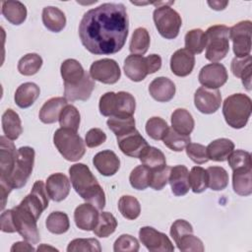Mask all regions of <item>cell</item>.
Instances as JSON below:
<instances>
[{
	"label": "cell",
	"instance_id": "obj_1",
	"mask_svg": "<svg viewBox=\"0 0 252 252\" xmlns=\"http://www.w3.org/2000/svg\"><path fill=\"white\" fill-rule=\"evenodd\" d=\"M129 20L122 3H103L86 12L79 25V36L87 50L96 55L117 53L124 46Z\"/></svg>",
	"mask_w": 252,
	"mask_h": 252
},
{
	"label": "cell",
	"instance_id": "obj_2",
	"mask_svg": "<svg viewBox=\"0 0 252 252\" xmlns=\"http://www.w3.org/2000/svg\"><path fill=\"white\" fill-rule=\"evenodd\" d=\"M70 180L75 191L98 210L105 206V194L90 168L84 163H75L69 168Z\"/></svg>",
	"mask_w": 252,
	"mask_h": 252
},
{
	"label": "cell",
	"instance_id": "obj_3",
	"mask_svg": "<svg viewBox=\"0 0 252 252\" xmlns=\"http://www.w3.org/2000/svg\"><path fill=\"white\" fill-rule=\"evenodd\" d=\"M34 163V150L31 147H21L18 149L16 162L13 171L6 181L0 182L1 189V209L6 206L7 198L13 189L24 187L32 174Z\"/></svg>",
	"mask_w": 252,
	"mask_h": 252
},
{
	"label": "cell",
	"instance_id": "obj_4",
	"mask_svg": "<svg viewBox=\"0 0 252 252\" xmlns=\"http://www.w3.org/2000/svg\"><path fill=\"white\" fill-rule=\"evenodd\" d=\"M251 110V98L244 94H233L227 96L222 104L224 120L234 129H241L247 124Z\"/></svg>",
	"mask_w": 252,
	"mask_h": 252
},
{
	"label": "cell",
	"instance_id": "obj_5",
	"mask_svg": "<svg viewBox=\"0 0 252 252\" xmlns=\"http://www.w3.org/2000/svg\"><path fill=\"white\" fill-rule=\"evenodd\" d=\"M98 107L103 116H133L136 101L130 93L107 92L100 96Z\"/></svg>",
	"mask_w": 252,
	"mask_h": 252
},
{
	"label": "cell",
	"instance_id": "obj_6",
	"mask_svg": "<svg viewBox=\"0 0 252 252\" xmlns=\"http://www.w3.org/2000/svg\"><path fill=\"white\" fill-rule=\"evenodd\" d=\"M53 143L62 157L70 161L79 160L86 153L85 142L77 132L70 129H57L53 136Z\"/></svg>",
	"mask_w": 252,
	"mask_h": 252
},
{
	"label": "cell",
	"instance_id": "obj_7",
	"mask_svg": "<svg viewBox=\"0 0 252 252\" xmlns=\"http://www.w3.org/2000/svg\"><path fill=\"white\" fill-rule=\"evenodd\" d=\"M206 58L212 62L223 59L229 51V28L215 25L206 31Z\"/></svg>",
	"mask_w": 252,
	"mask_h": 252
},
{
	"label": "cell",
	"instance_id": "obj_8",
	"mask_svg": "<svg viewBox=\"0 0 252 252\" xmlns=\"http://www.w3.org/2000/svg\"><path fill=\"white\" fill-rule=\"evenodd\" d=\"M13 220L16 231L27 241L36 244L40 240L36 221L38 218L34 213L21 202L18 206L12 209Z\"/></svg>",
	"mask_w": 252,
	"mask_h": 252
},
{
	"label": "cell",
	"instance_id": "obj_9",
	"mask_svg": "<svg viewBox=\"0 0 252 252\" xmlns=\"http://www.w3.org/2000/svg\"><path fill=\"white\" fill-rule=\"evenodd\" d=\"M156 28L159 34L166 39L175 38L182 25L180 15L169 6H158L153 14Z\"/></svg>",
	"mask_w": 252,
	"mask_h": 252
},
{
	"label": "cell",
	"instance_id": "obj_10",
	"mask_svg": "<svg viewBox=\"0 0 252 252\" xmlns=\"http://www.w3.org/2000/svg\"><path fill=\"white\" fill-rule=\"evenodd\" d=\"M251 21H241L229 28V38L233 42L235 57L242 58L250 55L251 51Z\"/></svg>",
	"mask_w": 252,
	"mask_h": 252
},
{
	"label": "cell",
	"instance_id": "obj_11",
	"mask_svg": "<svg viewBox=\"0 0 252 252\" xmlns=\"http://www.w3.org/2000/svg\"><path fill=\"white\" fill-rule=\"evenodd\" d=\"M142 244L151 252H172L174 246L165 233L158 231L152 226H143L139 230Z\"/></svg>",
	"mask_w": 252,
	"mask_h": 252
},
{
	"label": "cell",
	"instance_id": "obj_12",
	"mask_svg": "<svg viewBox=\"0 0 252 252\" xmlns=\"http://www.w3.org/2000/svg\"><path fill=\"white\" fill-rule=\"evenodd\" d=\"M92 79L103 84H115L121 76L118 63L110 58H103L94 61L90 68Z\"/></svg>",
	"mask_w": 252,
	"mask_h": 252
},
{
	"label": "cell",
	"instance_id": "obj_13",
	"mask_svg": "<svg viewBox=\"0 0 252 252\" xmlns=\"http://www.w3.org/2000/svg\"><path fill=\"white\" fill-rule=\"evenodd\" d=\"M196 108L204 114L215 113L220 106L221 94L218 89L200 87L194 94Z\"/></svg>",
	"mask_w": 252,
	"mask_h": 252
},
{
	"label": "cell",
	"instance_id": "obj_14",
	"mask_svg": "<svg viewBox=\"0 0 252 252\" xmlns=\"http://www.w3.org/2000/svg\"><path fill=\"white\" fill-rule=\"evenodd\" d=\"M199 82L203 87L210 89H219L222 87L227 79L226 68L220 63H210L205 65L199 73Z\"/></svg>",
	"mask_w": 252,
	"mask_h": 252
},
{
	"label": "cell",
	"instance_id": "obj_15",
	"mask_svg": "<svg viewBox=\"0 0 252 252\" xmlns=\"http://www.w3.org/2000/svg\"><path fill=\"white\" fill-rule=\"evenodd\" d=\"M18 150L12 140L5 136L0 137V182L6 181L11 175Z\"/></svg>",
	"mask_w": 252,
	"mask_h": 252
},
{
	"label": "cell",
	"instance_id": "obj_16",
	"mask_svg": "<svg viewBox=\"0 0 252 252\" xmlns=\"http://www.w3.org/2000/svg\"><path fill=\"white\" fill-rule=\"evenodd\" d=\"M22 202L27 205L34 215L39 219L41 213L48 207L49 196L47 194L43 181L37 180L34 182L32 189L29 195H27Z\"/></svg>",
	"mask_w": 252,
	"mask_h": 252
},
{
	"label": "cell",
	"instance_id": "obj_17",
	"mask_svg": "<svg viewBox=\"0 0 252 252\" xmlns=\"http://www.w3.org/2000/svg\"><path fill=\"white\" fill-rule=\"evenodd\" d=\"M45 188L49 198L52 201L60 202L69 195L71 188L70 180L63 173H53L47 177Z\"/></svg>",
	"mask_w": 252,
	"mask_h": 252
},
{
	"label": "cell",
	"instance_id": "obj_18",
	"mask_svg": "<svg viewBox=\"0 0 252 252\" xmlns=\"http://www.w3.org/2000/svg\"><path fill=\"white\" fill-rule=\"evenodd\" d=\"M94 82L90 74L86 72L84 78L75 85H64V97L68 101L87 100L90 98L94 89Z\"/></svg>",
	"mask_w": 252,
	"mask_h": 252
},
{
	"label": "cell",
	"instance_id": "obj_19",
	"mask_svg": "<svg viewBox=\"0 0 252 252\" xmlns=\"http://www.w3.org/2000/svg\"><path fill=\"white\" fill-rule=\"evenodd\" d=\"M117 144L121 152L131 158H139L142 151L149 146L138 130H134L126 135L117 138Z\"/></svg>",
	"mask_w": 252,
	"mask_h": 252
},
{
	"label": "cell",
	"instance_id": "obj_20",
	"mask_svg": "<svg viewBox=\"0 0 252 252\" xmlns=\"http://www.w3.org/2000/svg\"><path fill=\"white\" fill-rule=\"evenodd\" d=\"M123 69L125 75L134 82H141L150 74L148 59L141 55L131 54L126 57Z\"/></svg>",
	"mask_w": 252,
	"mask_h": 252
},
{
	"label": "cell",
	"instance_id": "obj_21",
	"mask_svg": "<svg viewBox=\"0 0 252 252\" xmlns=\"http://www.w3.org/2000/svg\"><path fill=\"white\" fill-rule=\"evenodd\" d=\"M98 209L91 203H84L79 205L74 212V220L82 230H93L98 220Z\"/></svg>",
	"mask_w": 252,
	"mask_h": 252
},
{
	"label": "cell",
	"instance_id": "obj_22",
	"mask_svg": "<svg viewBox=\"0 0 252 252\" xmlns=\"http://www.w3.org/2000/svg\"><path fill=\"white\" fill-rule=\"evenodd\" d=\"M194 65L195 57L186 48L176 50L170 57V69L178 77H186L191 74Z\"/></svg>",
	"mask_w": 252,
	"mask_h": 252
},
{
	"label": "cell",
	"instance_id": "obj_23",
	"mask_svg": "<svg viewBox=\"0 0 252 252\" xmlns=\"http://www.w3.org/2000/svg\"><path fill=\"white\" fill-rule=\"evenodd\" d=\"M93 163L97 171L103 176L114 175L120 167L119 158L110 150L97 153L93 158Z\"/></svg>",
	"mask_w": 252,
	"mask_h": 252
},
{
	"label": "cell",
	"instance_id": "obj_24",
	"mask_svg": "<svg viewBox=\"0 0 252 252\" xmlns=\"http://www.w3.org/2000/svg\"><path fill=\"white\" fill-rule=\"evenodd\" d=\"M149 93L157 101L167 102L175 94V85L168 78L158 77L150 83Z\"/></svg>",
	"mask_w": 252,
	"mask_h": 252
},
{
	"label": "cell",
	"instance_id": "obj_25",
	"mask_svg": "<svg viewBox=\"0 0 252 252\" xmlns=\"http://www.w3.org/2000/svg\"><path fill=\"white\" fill-rule=\"evenodd\" d=\"M189 170L185 165H175L170 168L168 182L175 196H184L190 189Z\"/></svg>",
	"mask_w": 252,
	"mask_h": 252
},
{
	"label": "cell",
	"instance_id": "obj_26",
	"mask_svg": "<svg viewBox=\"0 0 252 252\" xmlns=\"http://www.w3.org/2000/svg\"><path fill=\"white\" fill-rule=\"evenodd\" d=\"M67 99L65 97H52L44 102L39 110V119L42 123L51 124L59 119L62 109L67 105Z\"/></svg>",
	"mask_w": 252,
	"mask_h": 252
},
{
	"label": "cell",
	"instance_id": "obj_27",
	"mask_svg": "<svg viewBox=\"0 0 252 252\" xmlns=\"http://www.w3.org/2000/svg\"><path fill=\"white\" fill-rule=\"evenodd\" d=\"M232 186L236 194L249 196L252 193V166L232 170Z\"/></svg>",
	"mask_w": 252,
	"mask_h": 252
},
{
	"label": "cell",
	"instance_id": "obj_28",
	"mask_svg": "<svg viewBox=\"0 0 252 252\" xmlns=\"http://www.w3.org/2000/svg\"><path fill=\"white\" fill-rule=\"evenodd\" d=\"M207 148L208 158L215 161H225L234 150V144L226 138H220L211 142Z\"/></svg>",
	"mask_w": 252,
	"mask_h": 252
},
{
	"label": "cell",
	"instance_id": "obj_29",
	"mask_svg": "<svg viewBox=\"0 0 252 252\" xmlns=\"http://www.w3.org/2000/svg\"><path fill=\"white\" fill-rule=\"evenodd\" d=\"M40 94L39 87L34 83H24L18 87L15 93V102L21 108H27L33 104Z\"/></svg>",
	"mask_w": 252,
	"mask_h": 252
},
{
	"label": "cell",
	"instance_id": "obj_30",
	"mask_svg": "<svg viewBox=\"0 0 252 252\" xmlns=\"http://www.w3.org/2000/svg\"><path fill=\"white\" fill-rule=\"evenodd\" d=\"M42 23L50 32H59L66 26V17L57 7L47 6L42 10Z\"/></svg>",
	"mask_w": 252,
	"mask_h": 252
},
{
	"label": "cell",
	"instance_id": "obj_31",
	"mask_svg": "<svg viewBox=\"0 0 252 252\" xmlns=\"http://www.w3.org/2000/svg\"><path fill=\"white\" fill-rule=\"evenodd\" d=\"M60 72L64 85H75L79 83L86 74L83 66L76 59H66L63 61Z\"/></svg>",
	"mask_w": 252,
	"mask_h": 252
},
{
	"label": "cell",
	"instance_id": "obj_32",
	"mask_svg": "<svg viewBox=\"0 0 252 252\" xmlns=\"http://www.w3.org/2000/svg\"><path fill=\"white\" fill-rule=\"evenodd\" d=\"M2 129L5 137L12 141L18 139L23 132L21 118L19 114L11 108L6 109L2 115Z\"/></svg>",
	"mask_w": 252,
	"mask_h": 252
},
{
	"label": "cell",
	"instance_id": "obj_33",
	"mask_svg": "<svg viewBox=\"0 0 252 252\" xmlns=\"http://www.w3.org/2000/svg\"><path fill=\"white\" fill-rule=\"evenodd\" d=\"M251 63H252V57L251 55H248L242 58L234 57L231 61V66H230L232 74L235 77L241 79L242 84L247 91L251 90V74H252Z\"/></svg>",
	"mask_w": 252,
	"mask_h": 252
},
{
	"label": "cell",
	"instance_id": "obj_34",
	"mask_svg": "<svg viewBox=\"0 0 252 252\" xmlns=\"http://www.w3.org/2000/svg\"><path fill=\"white\" fill-rule=\"evenodd\" d=\"M2 15L13 25L19 26L27 19V8L20 1H4L2 2Z\"/></svg>",
	"mask_w": 252,
	"mask_h": 252
},
{
	"label": "cell",
	"instance_id": "obj_35",
	"mask_svg": "<svg viewBox=\"0 0 252 252\" xmlns=\"http://www.w3.org/2000/svg\"><path fill=\"white\" fill-rule=\"evenodd\" d=\"M194 118L191 113L184 108H177L171 114L172 129L182 135H190L194 129Z\"/></svg>",
	"mask_w": 252,
	"mask_h": 252
},
{
	"label": "cell",
	"instance_id": "obj_36",
	"mask_svg": "<svg viewBox=\"0 0 252 252\" xmlns=\"http://www.w3.org/2000/svg\"><path fill=\"white\" fill-rule=\"evenodd\" d=\"M141 162L150 169H158L166 165V159L163 153L151 146H147L139 156Z\"/></svg>",
	"mask_w": 252,
	"mask_h": 252
},
{
	"label": "cell",
	"instance_id": "obj_37",
	"mask_svg": "<svg viewBox=\"0 0 252 252\" xmlns=\"http://www.w3.org/2000/svg\"><path fill=\"white\" fill-rule=\"evenodd\" d=\"M108 128L114 133V135L118 138L123 135H126L135 128V119L133 116H110L107 121Z\"/></svg>",
	"mask_w": 252,
	"mask_h": 252
},
{
	"label": "cell",
	"instance_id": "obj_38",
	"mask_svg": "<svg viewBox=\"0 0 252 252\" xmlns=\"http://www.w3.org/2000/svg\"><path fill=\"white\" fill-rule=\"evenodd\" d=\"M150 46V34L145 28H137L132 34L129 49L132 54L144 55Z\"/></svg>",
	"mask_w": 252,
	"mask_h": 252
},
{
	"label": "cell",
	"instance_id": "obj_39",
	"mask_svg": "<svg viewBox=\"0 0 252 252\" xmlns=\"http://www.w3.org/2000/svg\"><path fill=\"white\" fill-rule=\"evenodd\" d=\"M185 48L192 54H200L207 45L205 32L201 29H194L185 34Z\"/></svg>",
	"mask_w": 252,
	"mask_h": 252
},
{
	"label": "cell",
	"instance_id": "obj_40",
	"mask_svg": "<svg viewBox=\"0 0 252 252\" xmlns=\"http://www.w3.org/2000/svg\"><path fill=\"white\" fill-rule=\"evenodd\" d=\"M208 187L214 191H220L228 184V173L221 166H210L207 169Z\"/></svg>",
	"mask_w": 252,
	"mask_h": 252
},
{
	"label": "cell",
	"instance_id": "obj_41",
	"mask_svg": "<svg viewBox=\"0 0 252 252\" xmlns=\"http://www.w3.org/2000/svg\"><path fill=\"white\" fill-rule=\"evenodd\" d=\"M46 228L54 234H62L68 231L70 221L67 214L63 212H52L45 220Z\"/></svg>",
	"mask_w": 252,
	"mask_h": 252
},
{
	"label": "cell",
	"instance_id": "obj_42",
	"mask_svg": "<svg viewBox=\"0 0 252 252\" xmlns=\"http://www.w3.org/2000/svg\"><path fill=\"white\" fill-rule=\"evenodd\" d=\"M116 226L117 220L114 216L108 212H102L99 214L98 220L93 231L98 237H107L115 231Z\"/></svg>",
	"mask_w": 252,
	"mask_h": 252
},
{
	"label": "cell",
	"instance_id": "obj_43",
	"mask_svg": "<svg viewBox=\"0 0 252 252\" xmlns=\"http://www.w3.org/2000/svg\"><path fill=\"white\" fill-rule=\"evenodd\" d=\"M42 66V58L36 53H28L18 62V71L24 76L36 74Z\"/></svg>",
	"mask_w": 252,
	"mask_h": 252
},
{
	"label": "cell",
	"instance_id": "obj_44",
	"mask_svg": "<svg viewBox=\"0 0 252 252\" xmlns=\"http://www.w3.org/2000/svg\"><path fill=\"white\" fill-rule=\"evenodd\" d=\"M152 176V169L148 166L141 164L136 166L130 173L129 181L131 186L137 190H145L150 186Z\"/></svg>",
	"mask_w": 252,
	"mask_h": 252
},
{
	"label": "cell",
	"instance_id": "obj_45",
	"mask_svg": "<svg viewBox=\"0 0 252 252\" xmlns=\"http://www.w3.org/2000/svg\"><path fill=\"white\" fill-rule=\"evenodd\" d=\"M59 124L61 128L78 131L81 121L79 110L72 104H67L61 111L59 116Z\"/></svg>",
	"mask_w": 252,
	"mask_h": 252
},
{
	"label": "cell",
	"instance_id": "obj_46",
	"mask_svg": "<svg viewBox=\"0 0 252 252\" xmlns=\"http://www.w3.org/2000/svg\"><path fill=\"white\" fill-rule=\"evenodd\" d=\"M118 209L121 215L127 220H136L141 213L139 201L130 195H124L119 199Z\"/></svg>",
	"mask_w": 252,
	"mask_h": 252
},
{
	"label": "cell",
	"instance_id": "obj_47",
	"mask_svg": "<svg viewBox=\"0 0 252 252\" xmlns=\"http://www.w3.org/2000/svg\"><path fill=\"white\" fill-rule=\"evenodd\" d=\"M189 185L194 193H202L208 187L207 170L201 166H194L189 172Z\"/></svg>",
	"mask_w": 252,
	"mask_h": 252
},
{
	"label": "cell",
	"instance_id": "obj_48",
	"mask_svg": "<svg viewBox=\"0 0 252 252\" xmlns=\"http://www.w3.org/2000/svg\"><path fill=\"white\" fill-rule=\"evenodd\" d=\"M162 141L163 144L170 150L174 152H181L191 142V138L190 135H182L177 133L172 128H168V131Z\"/></svg>",
	"mask_w": 252,
	"mask_h": 252
},
{
	"label": "cell",
	"instance_id": "obj_49",
	"mask_svg": "<svg viewBox=\"0 0 252 252\" xmlns=\"http://www.w3.org/2000/svg\"><path fill=\"white\" fill-rule=\"evenodd\" d=\"M168 125L160 117L154 116L146 123V132L154 140H162L168 131Z\"/></svg>",
	"mask_w": 252,
	"mask_h": 252
},
{
	"label": "cell",
	"instance_id": "obj_50",
	"mask_svg": "<svg viewBox=\"0 0 252 252\" xmlns=\"http://www.w3.org/2000/svg\"><path fill=\"white\" fill-rule=\"evenodd\" d=\"M68 252L75 251H90V252H100L101 247L97 239L94 238H77L72 240L67 247Z\"/></svg>",
	"mask_w": 252,
	"mask_h": 252
},
{
	"label": "cell",
	"instance_id": "obj_51",
	"mask_svg": "<svg viewBox=\"0 0 252 252\" xmlns=\"http://www.w3.org/2000/svg\"><path fill=\"white\" fill-rule=\"evenodd\" d=\"M175 244L177 245V248L183 252H203L205 250L202 240L197 236L193 235V233L185 234Z\"/></svg>",
	"mask_w": 252,
	"mask_h": 252
},
{
	"label": "cell",
	"instance_id": "obj_52",
	"mask_svg": "<svg viewBox=\"0 0 252 252\" xmlns=\"http://www.w3.org/2000/svg\"><path fill=\"white\" fill-rule=\"evenodd\" d=\"M138 240L130 234L120 235L113 244L115 252H137L139 250Z\"/></svg>",
	"mask_w": 252,
	"mask_h": 252
},
{
	"label": "cell",
	"instance_id": "obj_53",
	"mask_svg": "<svg viewBox=\"0 0 252 252\" xmlns=\"http://www.w3.org/2000/svg\"><path fill=\"white\" fill-rule=\"evenodd\" d=\"M227 160L232 170L240 167L252 166L250 153L243 150H236V151L233 150L232 153L227 158Z\"/></svg>",
	"mask_w": 252,
	"mask_h": 252
},
{
	"label": "cell",
	"instance_id": "obj_54",
	"mask_svg": "<svg viewBox=\"0 0 252 252\" xmlns=\"http://www.w3.org/2000/svg\"><path fill=\"white\" fill-rule=\"evenodd\" d=\"M185 149L186 155L195 163L203 164L209 160L207 155V148L204 145L198 143H189Z\"/></svg>",
	"mask_w": 252,
	"mask_h": 252
},
{
	"label": "cell",
	"instance_id": "obj_55",
	"mask_svg": "<svg viewBox=\"0 0 252 252\" xmlns=\"http://www.w3.org/2000/svg\"><path fill=\"white\" fill-rule=\"evenodd\" d=\"M170 166L164 165L158 169L152 170V176L150 181V187L155 190H161L168 182Z\"/></svg>",
	"mask_w": 252,
	"mask_h": 252
},
{
	"label": "cell",
	"instance_id": "obj_56",
	"mask_svg": "<svg viewBox=\"0 0 252 252\" xmlns=\"http://www.w3.org/2000/svg\"><path fill=\"white\" fill-rule=\"evenodd\" d=\"M189 233H193V227L185 220H176L170 226V235L175 243L182 236Z\"/></svg>",
	"mask_w": 252,
	"mask_h": 252
},
{
	"label": "cell",
	"instance_id": "obj_57",
	"mask_svg": "<svg viewBox=\"0 0 252 252\" xmlns=\"http://www.w3.org/2000/svg\"><path fill=\"white\" fill-rule=\"evenodd\" d=\"M106 141V134L99 128H93L86 134L85 143L89 148H95Z\"/></svg>",
	"mask_w": 252,
	"mask_h": 252
},
{
	"label": "cell",
	"instance_id": "obj_58",
	"mask_svg": "<svg viewBox=\"0 0 252 252\" xmlns=\"http://www.w3.org/2000/svg\"><path fill=\"white\" fill-rule=\"evenodd\" d=\"M1 230L3 232H16V228L14 225V220H13V215H12V209L4 211L1 214Z\"/></svg>",
	"mask_w": 252,
	"mask_h": 252
},
{
	"label": "cell",
	"instance_id": "obj_59",
	"mask_svg": "<svg viewBox=\"0 0 252 252\" xmlns=\"http://www.w3.org/2000/svg\"><path fill=\"white\" fill-rule=\"evenodd\" d=\"M27 241V240H26ZM26 241H18L16 243L13 244V246L11 247V251L15 252V251H33L34 248L28 242Z\"/></svg>",
	"mask_w": 252,
	"mask_h": 252
},
{
	"label": "cell",
	"instance_id": "obj_60",
	"mask_svg": "<svg viewBox=\"0 0 252 252\" xmlns=\"http://www.w3.org/2000/svg\"><path fill=\"white\" fill-rule=\"evenodd\" d=\"M208 4L209 6L214 9V10H217V11H220V10H223L226 5L228 4L227 1H208Z\"/></svg>",
	"mask_w": 252,
	"mask_h": 252
},
{
	"label": "cell",
	"instance_id": "obj_61",
	"mask_svg": "<svg viewBox=\"0 0 252 252\" xmlns=\"http://www.w3.org/2000/svg\"><path fill=\"white\" fill-rule=\"evenodd\" d=\"M43 249H51V250H57V249H55V248H53V247H49V246H47L46 247V245H42V246H39L38 248H37V250L39 251V250H43Z\"/></svg>",
	"mask_w": 252,
	"mask_h": 252
}]
</instances>
